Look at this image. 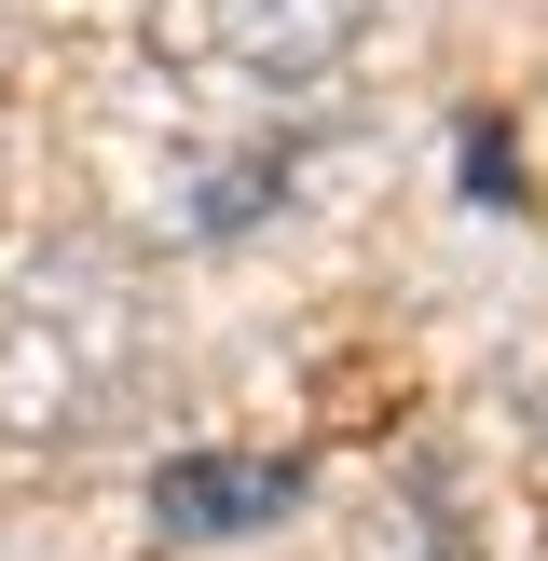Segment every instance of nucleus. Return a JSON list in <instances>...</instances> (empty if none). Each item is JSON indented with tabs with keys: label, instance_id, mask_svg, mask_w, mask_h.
<instances>
[{
	"label": "nucleus",
	"instance_id": "nucleus-2",
	"mask_svg": "<svg viewBox=\"0 0 548 561\" xmlns=\"http://www.w3.org/2000/svg\"><path fill=\"white\" fill-rule=\"evenodd\" d=\"M301 507L288 453H164L151 466V520L164 535H261V520Z\"/></svg>",
	"mask_w": 548,
	"mask_h": 561
},
{
	"label": "nucleus",
	"instance_id": "nucleus-1",
	"mask_svg": "<svg viewBox=\"0 0 548 561\" xmlns=\"http://www.w3.org/2000/svg\"><path fill=\"white\" fill-rule=\"evenodd\" d=\"M356 27H370V0H164L151 42L179 55V69L233 82V96H274V82H316L356 55Z\"/></svg>",
	"mask_w": 548,
	"mask_h": 561
}]
</instances>
